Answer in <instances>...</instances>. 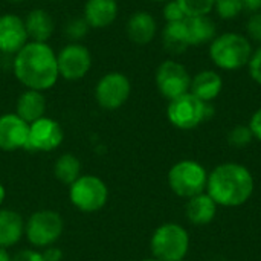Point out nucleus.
Listing matches in <instances>:
<instances>
[{
	"mask_svg": "<svg viewBox=\"0 0 261 261\" xmlns=\"http://www.w3.org/2000/svg\"><path fill=\"white\" fill-rule=\"evenodd\" d=\"M14 73L28 90H47L60 76L57 55L47 43L29 41L15 54Z\"/></svg>",
	"mask_w": 261,
	"mask_h": 261,
	"instance_id": "1",
	"label": "nucleus"
},
{
	"mask_svg": "<svg viewBox=\"0 0 261 261\" xmlns=\"http://www.w3.org/2000/svg\"><path fill=\"white\" fill-rule=\"evenodd\" d=\"M254 188L255 182L252 173L237 162L220 164L208 174L206 193L217 206H242L252 197Z\"/></svg>",
	"mask_w": 261,
	"mask_h": 261,
	"instance_id": "2",
	"label": "nucleus"
},
{
	"mask_svg": "<svg viewBox=\"0 0 261 261\" xmlns=\"http://www.w3.org/2000/svg\"><path fill=\"white\" fill-rule=\"evenodd\" d=\"M254 47L251 40L239 32H223L210 43L208 55L213 64L222 70H239L248 66Z\"/></svg>",
	"mask_w": 261,
	"mask_h": 261,
	"instance_id": "3",
	"label": "nucleus"
},
{
	"mask_svg": "<svg viewBox=\"0 0 261 261\" xmlns=\"http://www.w3.org/2000/svg\"><path fill=\"white\" fill-rule=\"evenodd\" d=\"M150 249L159 261H184L190 251L188 231L177 223H164L151 236Z\"/></svg>",
	"mask_w": 261,
	"mask_h": 261,
	"instance_id": "4",
	"label": "nucleus"
},
{
	"mask_svg": "<svg viewBox=\"0 0 261 261\" xmlns=\"http://www.w3.org/2000/svg\"><path fill=\"white\" fill-rule=\"evenodd\" d=\"M214 112L216 110L211 102H203L188 92L168 102L167 118L170 124L179 130H193L203 121L210 119Z\"/></svg>",
	"mask_w": 261,
	"mask_h": 261,
	"instance_id": "5",
	"label": "nucleus"
},
{
	"mask_svg": "<svg viewBox=\"0 0 261 261\" xmlns=\"http://www.w3.org/2000/svg\"><path fill=\"white\" fill-rule=\"evenodd\" d=\"M208 184V173L205 167L193 159L176 162L168 171V185L171 191L184 199H191L205 193Z\"/></svg>",
	"mask_w": 261,
	"mask_h": 261,
	"instance_id": "6",
	"label": "nucleus"
},
{
	"mask_svg": "<svg viewBox=\"0 0 261 261\" xmlns=\"http://www.w3.org/2000/svg\"><path fill=\"white\" fill-rule=\"evenodd\" d=\"M69 199L76 210L83 213H96L107 203L109 190L99 177L84 174L69 185Z\"/></svg>",
	"mask_w": 261,
	"mask_h": 261,
	"instance_id": "7",
	"label": "nucleus"
},
{
	"mask_svg": "<svg viewBox=\"0 0 261 261\" xmlns=\"http://www.w3.org/2000/svg\"><path fill=\"white\" fill-rule=\"evenodd\" d=\"M64 222L63 217L52 210H41L34 213L26 225L24 234L28 242L35 248L52 246L63 234Z\"/></svg>",
	"mask_w": 261,
	"mask_h": 261,
	"instance_id": "8",
	"label": "nucleus"
},
{
	"mask_svg": "<svg viewBox=\"0 0 261 261\" xmlns=\"http://www.w3.org/2000/svg\"><path fill=\"white\" fill-rule=\"evenodd\" d=\"M191 78L193 76L190 75L188 69L182 63L174 60H165L164 63H161L154 75L159 93L168 101L188 93Z\"/></svg>",
	"mask_w": 261,
	"mask_h": 261,
	"instance_id": "9",
	"label": "nucleus"
},
{
	"mask_svg": "<svg viewBox=\"0 0 261 261\" xmlns=\"http://www.w3.org/2000/svg\"><path fill=\"white\" fill-rule=\"evenodd\" d=\"M132 93L130 80L121 72L106 73L95 87L96 102L104 110H116L122 107Z\"/></svg>",
	"mask_w": 261,
	"mask_h": 261,
	"instance_id": "10",
	"label": "nucleus"
},
{
	"mask_svg": "<svg viewBox=\"0 0 261 261\" xmlns=\"http://www.w3.org/2000/svg\"><path fill=\"white\" fill-rule=\"evenodd\" d=\"M58 73L64 80L76 81L87 75L92 66V55L89 49L80 43H70L64 46L57 55Z\"/></svg>",
	"mask_w": 261,
	"mask_h": 261,
	"instance_id": "11",
	"label": "nucleus"
},
{
	"mask_svg": "<svg viewBox=\"0 0 261 261\" xmlns=\"http://www.w3.org/2000/svg\"><path fill=\"white\" fill-rule=\"evenodd\" d=\"M64 133L61 125L52 118H40L29 124L26 150L29 151H52L63 142Z\"/></svg>",
	"mask_w": 261,
	"mask_h": 261,
	"instance_id": "12",
	"label": "nucleus"
},
{
	"mask_svg": "<svg viewBox=\"0 0 261 261\" xmlns=\"http://www.w3.org/2000/svg\"><path fill=\"white\" fill-rule=\"evenodd\" d=\"M29 124L17 113H5L0 116V150L15 151L26 148Z\"/></svg>",
	"mask_w": 261,
	"mask_h": 261,
	"instance_id": "13",
	"label": "nucleus"
},
{
	"mask_svg": "<svg viewBox=\"0 0 261 261\" xmlns=\"http://www.w3.org/2000/svg\"><path fill=\"white\" fill-rule=\"evenodd\" d=\"M28 31L24 21L14 14L0 17V52L17 54L28 43Z\"/></svg>",
	"mask_w": 261,
	"mask_h": 261,
	"instance_id": "14",
	"label": "nucleus"
},
{
	"mask_svg": "<svg viewBox=\"0 0 261 261\" xmlns=\"http://www.w3.org/2000/svg\"><path fill=\"white\" fill-rule=\"evenodd\" d=\"M223 89V80L216 70L206 69L191 78L190 92L203 102H213Z\"/></svg>",
	"mask_w": 261,
	"mask_h": 261,
	"instance_id": "15",
	"label": "nucleus"
},
{
	"mask_svg": "<svg viewBox=\"0 0 261 261\" xmlns=\"http://www.w3.org/2000/svg\"><path fill=\"white\" fill-rule=\"evenodd\" d=\"M118 17L116 0H87L84 5V18L90 28L102 29L110 26Z\"/></svg>",
	"mask_w": 261,
	"mask_h": 261,
	"instance_id": "16",
	"label": "nucleus"
},
{
	"mask_svg": "<svg viewBox=\"0 0 261 261\" xmlns=\"http://www.w3.org/2000/svg\"><path fill=\"white\" fill-rule=\"evenodd\" d=\"M185 216L190 223L196 226H206L217 216V203L210 197L208 193L197 194L188 199L185 205Z\"/></svg>",
	"mask_w": 261,
	"mask_h": 261,
	"instance_id": "17",
	"label": "nucleus"
},
{
	"mask_svg": "<svg viewBox=\"0 0 261 261\" xmlns=\"http://www.w3.org/2000/svg\"><path fill=\"white\" fill-rule=\"evenodd\" d=\"M158 31V23L150 12L138 11L127 21V35L136 44H148Z\"/></svg>",
	"mask_w": 261,
	"mask_h": 261,
	"instance_id": "18",
	"label": "nucleus"
},
{
	"mask_svg": "<svg viewBox=\"0 0 261 261\" xmlns=\"http://www.w3.org/2000/svg\"><path fill=\"white\" fill-rule=\"evenodd\" d=\"M24 234L21 216L12 210H0V246L11 248L17 245Z\"/></svg>",
	"mask_w": 261,
	"mask_h": 261,
	"instance_id": "19",
	"label": "nucleus"
},
{
	"mask_svg": "<svg viewBox=\"0 0 261 261\" xmlns=\"http://www.w3.org/2000/svg\"><path fill=\"white\" fill-rule=\"evenodd\" d=\"M185 28L190 40V46H199L211 43L216 37V23L210 15H199V17H187Z\"/></svg>",
	"mask_w": 261,
	"mask_h": 261,
	"instance_id": "20",
	"label": "nucleus"
},
{
	"mask_svg": "<svg viewBox=\"0 0 261 261\" xmlns=\"http://www.w3.org/2000/svg\"><path fill=\"white\" fill-rule=\"evenodd\" d=\"M44 112H46V98L41 92L26 90L18 96L17 115L28 124H32L34 121L43 118Z\"/></svg>",
	"mask_w": 261,
	"mask_h": 261,
	"instance_id": "21",
	"label": "nucleus"
},
{
	"mask_svg": "<svg viewBox=\"0 0 261 261\" xmlns=\"http://www.w3.org/2000/svg\"><path fill=\"white\" fill-rule=\"evenodd\" d=\"M24 26L28 31V37L32 41L46 43L54 32V20L44 9H34L28 14L24 20Z\"/></svg>",
	"mask_w": 261,
	"mask_h": 261,
	"instance_id": "22",
	"label": "nucleus"
},
{
	"mask_svg": "<svg viewBox=\"0 0 261 261\" xmlns=\"http://www.w3.org/2000/svg\"><path fill=\"white\" fill-rule=\"evenodd\" d=\"M162 43L167 52L180 55L190 47V40L185 28V21H173L167 23L162 31Z\"/></svg>",
	"mask_w": 261,
	"mask_h": 261,
	"instance_id": "23",
	"label": "nucleus"
},
{
	"mask_svg": "<svg viewBox=\"0 0 261 261\" xmlns=\"http://www.w3.org/2000/svg\"><path fill=\"white\" fill-rule=\"evenodd\" d=\"M54 174L55 177L64 184V185H72L80 176H81V164L76 156L73 154H61L54 167Z\"/></svg>",
	"mask_w": 261,
	"mask_h": 261,
	"instance_id": "24",
	"label": "nucleus"
},
{
	"mask_svg": "<svg viewBox=\"0 0 261 261\" xmlns=\"http://www.w3.org/2000/svg\"><path fill=\"white\" fill-rule=\"evenodd\" d=\"M187 17L210 15L214 11L216 0H177Z\"/></svg>",
	"mask_w": 261,
	"mask_h": 261,
	"instance_id": "25",
	"label": "nucleus"
},
{
	"mask_svg": "<svg viewBox=\"0 0 261 261\" xmlns=\"http://www.w3.org/2000/svg\"><path fill=\"white\" fill-rule=\"evenodd\" d=\"M214 9L222 20H232L245 11L242 0H216Z\"/></svg>",
	"mask_w": 261,
	"mask_h": 261,
	"instance_id": "26",
	"label": "nucleus"
},
{
	"mask_svg": "<svg viewBox=\"0 0 261 261\" xmlns=\"http://www.w3.org/2000/svg\"><path fill=\"white\" fill-rule=\"evenodd\" d=\"M252 141H254V135L248 125H236L228 135V142L234 148H245Z\"/></svg>",
	"mask_w": 261,
	"mask_h": 261,
	"instance_id": "27",
	"label": "nucleus"
},
{
	"mask_svg": "<svg viewBox=\"0 0 261 261\" xmlns=\"http://www.w3.org/2000/svg\"><path fill=\"white\" fill-rule=\"evenodd\" d=\"M246 37L261 46V11L252 12L246 21Z\"/></svg>",
	"mask_w": 261,
	"mask_h": 261,
	"instance_id": "28",
	"label": "nucleus"
},
{
	"mask_svg": "<svg viewBox=\"0 0 261 261\" xmlns=\"http://www.w3.org/2000/svg\"><path fill=\"white\" fill-rule=\"evenodd\" d=\"M89 28H90V26L87 24V21H86L84 17H81V18H73V20H70V21L67 23V26H66V34H67V37L72 38V40H80V38H83V37L87 34Z\"/></svg>",
	"mask_w": 261,
	"mask_h": 261,
	"instance_id": "29",
	"label": "nucleus"
},
{
	"mask_svg": "<svg viewBox=\"0 0 261 261\" xmlns=\"http://www.w3.org/2000/svg\"><path fill=\"white\" fill-rule=\"evenodd\" d=\"M164 18H165L167 23H173V21L185 20L187 15L182 11L177 0H168V2H165V6H164Z\"/></svg>",
	"mask_w": 261,
	"mask_h": 261,
	"instance_id": "30",
	"label": "nucleus"
},
{
	"mask_svg": "<svg viewBox=\"0 0 261 261\" xmlns=\"http://www.w3.org/2000/svg\"><path fill=\"white\" fill-rule=\"evenodd\" d=\"M248 72H249V76L252 78V81L261 86V46L254 49L252 57L248 63Z\"/></svg>",
	"mask_w": 261,
	"mask_h": 261,
	"instance_id": "31",
	"label": "nucleus"
},
{
	"mask_svg": "<svg viewBox=\"0 0 261 261\" xmlns=\"http://www.w3.org/2000/svg\"><path fill=\"white\" fill-rule=\"evenodd\" d=\"M11 261H46L43 254L34 249H23L20 252H17Z\"/></svg>",
	"mask_w": 261,
	"mask_h": 261,
	"instance_id": "32",
	"label": "nucleus"
},
{
	"mask_svg": "<svg viewBox=\"0 0 261 261\" xmlns=\"http://www.w3.org/2000/svg\"><path fill=\"white\" fill-rule=\"evenodd\" d=\"M248 127L251 128V132L254 135V139H257V141L261 142V107L257 112H254V115L249 119Z\"/></svg>",
	"mask_w": 261,
	"mask_h": 261,
	"instance_id": "33",
	"label": "nucleus"
},
{
	"mask_svg": "<svg viewBox=\"0 0 261 261\" xmlns=\"http://www.w3.org/2000/svg\"><path fill=\"white\" fill-rule=\"evenodd\" d=\"M41 254H43L46 261H61V258H63V252L54 246H47Z\"/></svg>",
	"mask_w": 261,
	"mask_h": 261,
	"instance_id": "34",
	"label": "nucleus"
},
{
	"mask_svg": "<svg viewBox=\"0 0 261 261\" xmlns=\"http://www.w3.org/2000/svg\"><path fill=\"white\" fill-rule=\"evenodd\" d=\"M245 11L249 12H258L261 11V0H242Z\"/></svg>",
	"mask_w": 261,
	"mask_h": 261,
	"instance_id": "35",
	"label": "nucleus"
},
{
	"mask_svg": "<svg viewBox=\"0 0 261 261\" xmlns=\"http://www.w3.org/2000/svg\"><path fill=\"white\" fill-rule=\"evenodd\" d=\"M11 255H9V252L6 251V248H2L0 246V261H11Z\"/></svg>",
	"mask_w": 261,
	"mask_h": 261,
	"instance_id": "36",
	"label": "nucleus"
},
{
	"mask_svg": "<svg viewBox=\"0 0 261 261\" xmlns=\"http://www.w3.org/2000/svg\"><path fill=\"white\" fill-rule=\"evenodd\" d=\"M5 196H6V193H5V187L0 184V205L3 203V200H5Z\"/></svg>",
	"mask_w": 261,
	"mask_h": 261,
	"instance_id": "37",
	"label": "nucleus"
},
{
	"mask_svg": "<svg viewBox=\"0 0 261 261\" xmlns=\"http://www.w3.org/2000/svg\"><path fill=\"white\" fill-rule=\"evenodd\" d=\"M142 261H159V260H156V258H145V260H142Z\"/></svg>",
	"mask_w": 261,
	"mask_h": 261,
	"instance_id": "38",
	"label": "nucleus"
},
{
	"mask_svg": "<svg viewBox=\"0 0 261 261\" xmlns=\"http://www.w3.org/2000/svg\"><path fill=\"white\" fill-rule=\"evenodd\" d=\"M151 2H164V3H165V2H168V0H151Z\"/></svg>",
	"mask_w": 261,
	"mask_h": 261,
	"instance_id": "39",
	"label": "nucleus"
},
{
	"mask_svg": "<svg viewBox=\"0 0 261 261\" xmlns=\"http://www.w3.org/2000/svg\"><path fill=\"white\" fill-rule=\"evenodd\" d=\"M11 2H24V0H11Z\"/></svg>",
	"mask_w": 261,
	"mask_h": 261,
	"instance_id": "40",
	"label": "nucleus"
}]
</instances>
